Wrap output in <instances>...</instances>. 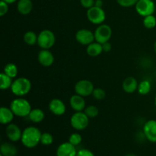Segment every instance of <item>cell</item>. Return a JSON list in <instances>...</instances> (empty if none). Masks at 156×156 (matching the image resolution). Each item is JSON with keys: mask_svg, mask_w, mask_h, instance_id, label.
I'll return each mask as SVG.
<instances>
[{"mask_svg": "<svg viewBox=\"0 0 156 156\" xmlns=\"http://www.w3.org/2000/svg\"><path fill=\"white\" fill-rule=\"evenodd\" d=\"M41 135L42 133L38 128L35 126H28L22 131L21 143L29 149L36 147L41 143Z\"/></svg>", "mask_w": 156, "mask_h": 156, "instance_id": "obj_1", "label": "cell"}, {"mask_svg": "<svg viewBox=\"0 0 156 156\" xmlns=\"http://www.w3.org/2000/svg\"><path fill=\"white\" fill-rule=\"evenodd\" d=\"M10 108L15 116L19 117H28L31 111V105L29 101L23 98H15L11 102Z\"/></svg>", "mask_w": 156, "mask_h": 156, "instance_id": "obj_2", "label": "cell"}, {"mask_svg": "<svg viewBox=\"0 0 156 156\" xmlns=\"http://www.w3.org/2000/svg\"><path fill=\"white\" fill-rule=\"evenodd\" d=\"M31 90V82L28 79L20 77L16 79L12 82L11 91L15 95L22 97L26 95Z\"/></svg>", "mask_w": 156, "mask_h": 156, "instance_id": "obj_3", "label": "cell"}, {"mask_svg": "<svg viewBox=\"0 0 156 156\" xmlns=\"http://www.w3.org/2000/svg\"><path fill=\"white\" fill-rule=\"evenodd\" d=\"M56 43V37L52 30L45 29L41 30L38 34L37 45L41 50H50Z\"/></svg>", "mask_w": 156, "mask_h": 156, "instance_id": "obj_4", "label": "cell"}, {"mask_svg": "<svg viewBox=\"0 0 156 156\" xmlns=\"http://www.w3.org/2000/svg\"><path fill=\"white\" fill-rule=\"evenodd\" d=\"M89 123V117L85 114V112L79 111L76 112L72 115L70 118V124L73 129L76 130H83L86 129Z\"/></svg>", "mask_w": 156, "mask_h": 156, "instance_id": "obj_5", "label": "cell"}, {"mask_svg": "<svg viewBox=\"0 0 156 156\" xmlns=\"http://www.w3.org/2000/svg\"><path fill=\"white\" fill-rule=\"evenodd\" d=\"M87 18L88 21L93 24L100 25L103 24L106 19V14L102 8L93 6L87 11Z\"/></svg>", "mask_w": 156, "mask_h": 156, "instance_id": "obj_6", "label": "cell"}, {"mask_svg": "<svg viewBox=\"0 0 156 156\" xmlns=\"http://www.w3.org/2000/svg\"><path fill=\"white\" fill-rule=\"evenodd\" d=\"M94 39L96 42L101 44L108 42L112 36V29L109 25L101 24L95 29L94 32Z\"/></svg>", "mask_w": 156, "mask_h": 156, "instance_id": "obj_7", "label": "cell"}, {"mask_svg": "<svg viewBox=\"0 0 156 156\" xmlns=\"http://www.w3.org/2000/svg\"><path fill=\"white\" fill-rule=\"evenodd\" d=\"M135 8L137 13L143 17L153 15L155 11V5L152 0H139Z\"/></svg>", "mask_w": 156, "mask_h": 156, "instance_id": "obj_8", "label": "cell"}, {"mask_svg": "<svg viewBox=\"0 0 156 156\" xmlns=\"http://www.w3.org/2000/svg\"><path fill=\"white\" fill-rule=\"evenodd\" d=\"M75 92L82 97H88L91 95L94 89L92 82L87 79H82L76 82L75 85Z\"/></svg>", "mask_w": 156, "mask_h": 156, "instance_id": "obj_9", "label": "cell"}, {"mask_svg": "<svg viewBox=\"0 0 156 156\" xmlns=\"http://www.w3.org/2000/svg\"><path fill=\"white\" fill-rule=\"evenodd\" d=\"M76 40L79 44L84 46H88L95 41L94 34L88 29H80L76 32Z\"/></svg>", "mask_w": 156, "mask_h": 156, "instance_id": "obj_10", "label": "cell"}, {"mask_svg": "<svg viewBox=\"0 0 156 156\" xmlns=\"http://www.w3.org/2000/svg\"><path fill=\"white\" fill-rule=\"evenodd\" d=\"M143 134L151 143H156V120H149L143 126Z\"/></svg>", "mask_w": 156, "mask_h": 156, "instance_id": "obj_11", "label": "cell"}, {"mask_svg": "<svg viewBox=\"0 0 156 156\" xmlns=\"http://www.w3.org/2000/svg\"><path fill=\"white\" fill-rule=\"evenodd\" d=\"M5 133L9 140L14 143L21 140L22 131L21 130L19 126L15 123H11L7 125L5 129Z\"/></svg>", "mask_w": 156, "mask_h": 156, "instance_id": "obj_12", "label": "cell"}, {"mask_svg": "<svg viewBox=\"0 0 156 156\" xmlns=\"http://www.w3.org/2000/svg\"><path fill=\"white\" fill-rule=\"evenodd\" d=\"M49 110L54 115L62 116L66 113V108L62 100L59 98H53L49 103Z\"/></svg>", "mask_w": 156, "mask_h": 156, "instance_id": "obj_13", "label": "cell"}, {"mask_svg": "<svg viewBox=\"0 0 156 156\" xmlns=\"http://www.w3.org/2000/svg\"><path fill=\"white\" fill-rule=\"evenodd\" d=\"M76 146L69 142L63 143L58 146L56 149V156H76L77 155Z\"/></svg>", "mask_w": 156, "mask_h": 156, "instance_id": "obj_14", "label": "cell"}, {"mask_svg": "<svg viewBox=\"0 0 156 156\" xmlns=\"http://www.w3.org/2000/svg\"><path fill=\"white\" fill-rule=\"evenodd\" d=\"M39 63L44 67H49L54 62V56L50 50H41L37 56Z\"/></svg>", "mask_w": 156, "mask_h": 156, "instance_id": "obj_15", "label": "cell"}, {"mask_svg": "<svg viewBox=\"0 0 156 156\" xmlns=\"http://www.w3.org/2000/svg\"><path fill=\"white\" fill-rule=\"evenodd\" d=\"M69 105L72 109L76 112L83 111L86 108V103L84 97L79 94H74L69 99Z\"/></svg>", "mask_w": 156, "mask_h": 156, "instance_id": "obj_16", "label": "cell"}, {"mask_svg": "<svg viewBox=\"0 0 156 156\" xmlns=\"http://www.w3.org/2000/svg\"><path fill=\"white\" fill-rule=\"evenodd\" d=\"M138 85L139 83L136 79L134 77L130 76V77H127L124 79L123 84H122V88L126 93L132 94L138 89Z\"/></svg>", "mask_w": 156, "mask_h": 156, "instance_id": "obj_17", "label": "cell"}, {"mask_svg": "<svg viewBox=\"0 0 156 156\" xmlns=\"http://www.w3.org/2000/svg\"><path fill=\"white\" fill-rule=\"evenodd\" d=\"M14 113L10 108L2 107L0 108V123L3 125H8L12 123L14 119Z\"/></svg>", "mask_w": 156, "mask_h": 156, "instance_id": "obj_18", "label": "cell"}, {"mask_svg": "<svg viewBox=\"0 0 156 156\" xmlns=\"http://www.w3.org/2000/svg\"><path fill=\"white\" fill-rule=\"evenodd\" d=\"M33 3L31 0H19L17 4V10L20 14L27 15L31 12Z\"/></svg>", "mask_w": 156, "mask_h": 156, "instance_id": "obj_19", "label": "cell"}, {"mask_svg": "<svg viewBox=\"0 0 156 156\" xmlns=\"http://www.w3.org/2000/svg\"><path fill=\"white\" fill-rule=\"evenodd\" d=\"M0 154L3 156H16L18 149L11 143H3L0 146Z\"/></svg>", "mask_w": 156, "mask_h": 156, "instance_id": "obj_20", "label": "cell"}, {"mask_svg": "<svg viewBox=\"0 0 156 156\" xmlns=\"http://www.w3.org/2000/svg\"><path fill=\"white\" fill-rule=\"evenodd\" d=\"M86 52L88 56H92V57L99 56V55H101L104 52L102 44H99V43L96 42V41L91 43V44L87 46Z\"/></svg>", "mask_w": 156, "mask_h": 156, "instance_id": "obj_21", "label": "cell"}, {"mask_svg": "<svg viewBox=\"0 0 156 156\" xmlns=\"http://www.w3.org/2000/svg\"><path fill=\"white\" fill-rule=\"evenodd\" d=\"M28 117L30 121H32L33 123H39L44 120L45 114H44V111L40 108H34V109L31 110Z\"/></svg>", "mask_w": 156, "mask_h": 156, "instance_id": "obj_22", "label": "cell"}, {"mask_svg": "<svg viewBox=\"0 0 156 156\" xmlns=\"http://www.w3.org/2000/svg\"><path fill=\"white\" fill-rule=\"evenodd\" d=\"M37 37L38 34L37 35V34L34 33V31L29 30V31H27L24 34L23 39H24V43L26 44L29 46H33L34 44H37Z\"/></svg>", "mask_w": 156, "mask_h": 156, "instance_id": "obj_23", "label": "cell"}, {"mask_svg": "<svg viewBox=\"0 0 156 156\" xmlns=\"http://www.w3.org/2000/svg\"><path fill=\"white\" fill-rule=\"evenodd\" d=\"M3 73L11 77L12 79L17 77L18 73V69L17 66L14 63H8L5 66Z\"/></svg>", "mask_w": 156, "mask_h": 156, "instance_id": "obj_24", "label": "cell"}, {"mask_svg": "<svg viewBox=\"0 0 156 156\" xmlns=\"http://www.w3.org/2000/svg\"><path fill=\"white\" fill-rule=\"evenodd\" d=\"M12 79L5 74L4 73H2L0 75V88L2 90H6L8 88H11L12 85Z\"/></svg>", "mask_w": 156, "mask_h": 156, "instance_id": "obj_25", "label": "cell"}, {"mask_svg": "<svg viewBox=\"0 0 156 156\" xmlns=\"http://www.w3.org/2000/svg\"><path fill=\"white\" fill-rule=\"evenodd\" d=\"M151 88H152V85H151L150 82L147 79H145V80L140 82V83H139L137 91L142 95H146L150 92Z\"/></svg>", "mask_w": 156, "mask_h": 156, "instance_id": "obj_26", "label": "cell"}, {"mask_svg": "<svg viewBox=\"0 0 156 156\" xmlns=\"http://www.w3.org/2000/svg\"><path fill=\"white\" fill-rule=\"evenodd\" d=\"M143 25L147 29H153L156 26V18L153 15L144 17Z\"/></svg>", "mask_w": 156, "mask_h": 156, "instance_id": "obj_27", "label": "cell"}, {"mask_svg": "<svg viewBox=\"0 0 156 156\" xmlns=\"http://www.w3.org/2000/svg\"><path fill=\"white\" fill-rule=\"evenodd\" d=\"M84 112L89 118L96 117L99 114L98 108L94 105H89V106L86 107L85 109L84 110Z\"/></svg>", "mask_w": 156, "mask_h": 156, "instance_id": "obj_28", "label": "cell"}, {"mask_svg": "<svg viewBox=\"0 0 156 156\" xmlns=\"http://www.w3.org/2000/svg\"><path fill=\"white\" fill-rule=\"evenodd\" d=\"M53 143V136L50 133H44L41 135V143L44 146H50Z\"/></svg>", "mask_w": 156, "mask_h": 156, "instance_id": "obj_29", "label": "cell"}, {"mask_svg": "<svg viewBox=\"0 0 156 156\" xmlns=\"http://www.w3.org/2000/svg\"><path fill=\"white\" fill-rule=\"evenodd\" d=\"M82 136H81L79 133H74L71 134L69 138V142L75 146L80 144V143H82Z\"/></svg>", "mask_w": 156, "mask_h": 156, "instance_id": "obj_30", "label": "cell"}, {"mask_svg": "<svg viewBox=\"0 0 156 156\" xmlns=\"http://www.w3.org/2000/svg\"><path fill=\"white\" fill-rule=\"evenodd\" d=\"M92 96L94 97V99L96 100H103L105 97H106V93H105V90L102 89L101 88H94L93 91Z\"/></svg>", "mask_w": 156, "mask_h": 156, "instance_id": "obj_31", "label": "cell"}, {"mask_svg": "<svg viewBox=\"0 0 156 156\" xmlns=\"http://www.w3.org/2000/svg\"><path fill=\"white\" fill-rule=\"evenodd\" d=\"M138 1L139 0H117L119 5L124 8H129L136 5Z\"/></svg>", "mask_w": 156, "mask_h": 156, "instance_id": "obj_32", "label": "cell"}, {"mask_svg": "<svg viewBox=\"0 0 156 156\" xmlns=\"http://www.w3.org/2000/svg\"><path fill=\"white\" fill-rule=\"evenodd\" d=\"M9 11V4L3 0L0 2V16L3 17Z\"/></svg>", "mask_w": 156, "mask_h": 156, "instance_id": "obj_33", "label": "cell"}, {"mask_svg": "<svg viewBox=\"0 0 156 156\" xmlns=\"http://www.w3.org/2000/svg\"><path fill=\"white\" fill-rule=\"evenodd\" d=\"M94 2L95 0H80V3L82 7L88 9L94 6Z\"/></svg>", "mask_w": 156, "mask_h": 156, "instance_id": "obj_34", "label": "cell"}, {"mask_svg": "<svg viewBox=\"0 0 156 156\" xmlns=\"http://www.w3.org/2000/svg\"><path fill=\"white\" fill-rule=\"evenodd\" d=\"M76 156H95L91 151L88 149H81L77 152Z\"/></svg>", "mask_w": 156, "mask_h": 156, "instance_id": "obj_35", "label": "cell"}, {"mask_svg": "<svg viewBox=\"0 0 156 156\" xmlns=\"http://www.w3.org/2000/svg\"><path fill=\"white\" fill-rule=\"evenodd\" d=\"M102 47H103V51L105 53H108L111 50V43L108 41V42L105 43V44H102Z\"/></svg>", "mask_w": 156, "mask_h": 156, "instance_id": "obj_36", "label": "cell"}, {"mask_svg": "<svg viewBox=\"0 0 156 156\" xmlns=\"http://www.w3.org/2000/svg\"><path fill=\"white\" fill-rule=\"evenodd\" d=\"M103 4L104 3L102 0H95V2H94V6H97V7L102 8Z\"/></svg>", "mask_w": 156, "mask_h": 156, "instance_id": "obj_37", "label": "cell"}, {"mask_svg": "<svg viewBox=\"0 0 156 156\" xmlns=\"http://www.w3.org/2000/svg\"><path fill=\"white\" fill-rule=\"evenodd\" d=\"M4 2H7L8 4H12V3H14L15 2H16L17 0H3Z\"/></svg>", "mask_w": 156, "mask_h": 156, "instance_id": "obj_38", "label": "cell"}, {"mask_svg": "<svg viewBox=\"0 0 156 156\" xmlns=\"http://www.w3.org/2000/svg\"><path fill=\"white\" fill-rule=\"evenodd\" d=\"M154 50H155V53L156 54V41L155 42V44H154Z\"/></svg>", "mask_w": 156, "mask_h": 156, "instance_id": "obj_39", "label": "cell"}, {"mask_svg": "<svg viewBox=\"0 0 156 156\" xmlns=\"http://www.w3.org/2000/svg\"><path fill=\"white\" fill-rule=\"evenodd\" d=\"M126 156H136V155H134V154H132V153H130V154H127V155H126Z\"/></svg>", "mask_w": 156, "mask_h": 156, "instance_id": "obj_40", "label": "cell"}, {"mask_svg": "<svg viewBox=\"0 0 156 156\" xmlns=\"http://www.w3.org/2000/svg\"><path fill=\"white\" fill-rule=\"evenodd\" d=\"M155 105L156 107V94H155Z\"/></svg>", "mask_w": 156, "mask_h": 156, "instance_id": "obj_41", "label": "cell"}]
</instances>
